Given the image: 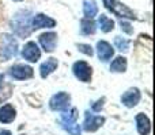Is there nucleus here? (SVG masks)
<instances>
[{"instance_id":"f257e3e1","label":"nucleus","mask_w":155,"mask_h":135,"mask_svg":"<svg viewBox=\"0 0 155 135\" xmlns=\"http://www.w3.org/2000/svg\"><path fill=\"white\" fill-rule=\"evenodd\" d=\"M12 30L18 37L26 38L31 34L33 27H31V12L29 10H22L19 12H16L11 22Z\"/></svg>"},{"instance_id":"f03ea898","label":"nucleus","mask_w":155,"mask_h":135,"mask_svg":"<svg viewBox=\"0 0 155 135\" xmlns=\"http://www.w3.org/2000/svg\"><path fill=\"white\" fill-rule=\"evenodd\" d=\"M0 61H8L18 53V42L14 37L8 34L2 35L0 38Z\"/></svg>"},{"instance_id":"7ed1b4c3","label":"nucleus","mask_w":155,"mask_h":135,"mask_svg":"<svg viewBox=\"0 0 155 135\" xmlns=\"http://www.w3.org/2000/svg\"><path fill=\"white\" fill-rule=\"evenodd\" d=\"M78 119V109L72 108L71 111H67L61 115V127L64 128L67 133H70L71 135H80L82 130L80 126L76 123Z\"/></svg>"},{"instance_id":"20e7f679","label":"nucleus","mask_w":155,"mask_h":135,"mask_svg":"<svg viewBox=\"0 0 155 135\" xmlns=\"http://www.w3.org/2000/svg\"><path fill=\"white\" fill-rule=\"evenodd\" d=\"M104 5L109 11H112L116 16L118 18H127V19H136L135 12L128 8L124 3L118 2V0H104Z\"/></svg>"},{"instance_id":"39448f33","label":"nucleus","mask_w":155,"mask_h":135,"mask_svg":"<svg viewBox=\"0 0 155 135\" xmlns=\"http://www.w3.org/2000/svg\"><path fill=\"white\" fill-rule=\"evenodd\" d=\"M72 70H74V74H75L76 78L83 82H88L91 80V76H93V69L84 61L75 62L72 66Z\"/></svg>"},{"instance_id":"423d86ee","label":"nucleus","mask_w":155,"mask_h":135,"mask_svg":"<svg viewBox=\"0 0 155 135\" xmlns=\"http://www.w3.org/2000/svg\"><path fill=\"white\" fill-rule=\"evenodd\" d=\"M70 95L65 92H59L54 96H52L51 101H49V106L53 111H67L68 107H70Z\"/></svg>"},{"instance_id":"0eeeda50","label":"nucleus","mask_w":155,"mask_h":135,"mask_svg":"<svg viewBox=\"0 0 155 135\" xmlns=\"http://www.w3.org/2000/svg\"><path fill=\"white\" fill-rule=\"evenodd\" d=\"M105 123V118L102 116H95V115L90 114V112H86L84 115V123H83V128L88 133H94L97 131L102 124Z\"/></svg>"},{"instance_id":"6e6552de","label":"nucleus","mask_w":155,"mask_h":135,"mask_svg":"<svg viewBox=\"0 0 155 135\" xmlns=\"http://www.w3.org/2000/svg\"><path fill=\"white\" fill-rule=\"evenodd\" d=\"M10 74L16 80H27V78H31L34 72H33V68L29 66V65L16 64L11 68Z\"/></svg>"},{"instance_id":"1a4fd4ad","label":"nucleus","mask_w":155,"mask_h":135,"mask_svg":"<svg viewBox=\"0 0 155 135\" xmlns=\"http://www.w3.org/2000/svg\"><path fill=\"white\" fill-rule=\"evenodd\" d=\"M40 43L42 46V49L46 53H52L56 49V43H57V34L53 31L51 32H44L40 35Z\"/></svg>"},{"instance_id":"9d476101","label":"nucleus","mask_w":155,"mask_h":135,"mask_svg":"<svg viewBox=\"0 0 155 135\" xmlns=\"http://www.w3.org/2000/svg\"><path fill=\"white\" fill-rule=\"evenodd\" d=\"M22 56H23L25 60H27L30 62H37L41 57V50L38 49L35 42H27L23 48Z\"/></svg>"},{"instance_id":"9b49d317","label":"nucleus","mask_w":155,"mask_h":135,"mask_svg":"<svg viewBox=\"0 0 155 135\" xmlns=\"http://www.w3.org/2000/svg\"><path fill=\"white\" fill-rule=\"evenodd\" d=\"M97 53H98V58L101 60L102 62H106L113 57L114 49H113L112 45L107 43L106 41H99V42L97 43Z\"/></svg>"},{"instance_id":"f8f14e48","label":"nucleus","mask_w":155,"mask_h":135,"mask_svg":"<svg viewBox=\"0 0 155 135\" xmlns=\"http://www.w3.org/2000/svg\"><path fill=\"white\" fill-rule=\"evenodd\" d=\"M56 26V20L49 16H46L45 14H37V15L33 18V22H31V27L33 30L34 29H51V27H54Z\"/></svg>"},{"instance_id":"ddd939ff","label":"nucleus","mask_w":155,"mask_h":135,"mask_svg":"<svg viewBox=\"0 0 155 135\" xmlns=\"http://www.w3.org/2000/svg\"><path fill=\"white\" fill-rule=\"evenodd\" d=\"M121 101L125 107L128 108H132L135 107L137 103L140 101V92L137 88H131L129 91H127L123 96H121Z\"/></svg>"},{"instance_id":"4468645a","label":"nucleus","mask_w":155,"mask_h":135,"mask_svg":"<svg viewBox=\"0 0 155 135\" xmlns=\"http://www.w3.org/2000/svg\"><path fill=\"white\" fill-rule=\"evenodd\" d=\"M135 119H136L137 133H139L140 135H148V134H150L151 123H150V119H148L144 114H137Z\"/></svg>"},{"instance_id":"2eb2a0df","label":"nucleus","mask_w":155,"mask_h":135,"mask_svg":"<svg viewBox=\"0 0 155 135\" xmlns=\"http://www.w3.org/2000/svg\"><path fill=\"white\" fill-rule=\"evenodd\" d=\"M16 116V111L11 104H5L0 108V123H11Z\"/></svg>"},{"instance_id":"dca6fc26","label":"nucleus","mask_w":155,"mask_h":135,"mask_svg":"<svg viewBox=\"0 0 155 135\" xmlns=\"http://www.w3.org/2000/svg\"><path fill=\"white\" fill-rule=\"evenodd\" d=\"M57 65H59V62H57L56 58H53V57H52V58H48V60H46V61L40 66L41 77H42V78H46L49 74L53 73V72L56 70Z\"/></svg>"},{"instance_id":"f3484780","label":"nucleus","mask_w":155,"mask_h":135,"mask_svg":"<svg viewBox=\"0 0 155 135\" xmlns=\"http://www.w3.org/2000/svg\"><path fill=\"white\" fill-rule=\"evenodd\" d=\"M83 12L84 16L88 19H93L98 14V5H97L95 0H84L83 2Z\"/></svg>"},{"instance_id":"a211bd4d","label":"nucleus","mask_w":155,"mask_h":135,"mask_svg":"<svg viewBox=\"0 0 155 135\" xmlns=\"http://www.w3.org/2000/svg\"><path fill=\"white\" fill-rule=\"evenodd\" d=\"M97 27H95V23H94L93 19H88V18H84L80 20V31L82 34L84 35H93L95 32Z\"/></svg>"},{"instance_id":"6ab92c4d","label":"nucleus","mask_w":155,"mask_h":135,"mask_svg":"<svg viewBox=\"0 0 155 135\" xmlns=\"http://www.w3.org/2000/svg\"><path fill=\"white\" fill-rule=\"evenodd\" d=\"M11 92H12V87L7 82H4V76L0 74V103L7 100L11 96Z\"/></svg>"},{"instance_id":"aec40b11","label":"nucleus","mask_w":155,"mask_h":135,"mask_svg":"<svg viewBox=\"0 0 155 135\" xmlns=\"http://www.w3.org/2000/svg\"><path fill=\"white\" fill-rule=\"evenodd\" d=\"M127 69V58L124 57H117L116 60H113L112 65H110V70L116 72V73H123Z\"/></svg>"},{"instance_id":"412c9836","label":"nucleus","mask_w":155,"mask_h":135,"mask_svg":"<svg viewBox=\"0 0 155 135\" xmlns=\"http://www.w3.org/2000/svg\"><path fill=\"white\" fill-rule=\"evenodd\" d=\"M98 23H99L101 30L104 32H110L113 29H114V22H113L110 18H107L106 15H104V14L98 18Z\"/></svg>"},{"instance_id":"4be33fe9","label":"nucleus","mask_w":155,"mask_h":135,"mask_svg":"<svg viewBox=\"0 0 155 135\" xmlns=\"http://www.w3.org/2000/svg\"><path fill=\"white\" fill-rule=\"evenodd\" d=\"M114 45H116V48H117L118 50L124 51V53L129 50V41L124 39V38H121V37H116L114 38Z\"/></svg>"},{"instance_id":"5701e85b","label":"nucleus","mask_w":155,"mask_h":135,"mask_svg":"<svg viewBox=\"0 0 155 135\" xmlns=\"http://www.w3.org/2000/svg\"><path fill=\"white\" fill-rule=\"evenodd\" d=\"M78 49H79V51H82V53H84L86 56H93L94 51H93V48H91L90 45H84V43H80V45H78Z\"/></svg>"},{"instance_id":"b1692460","label":"nucleus","mask_w":155,"mask_h":135,"mask_svg":"<svg viewBox=\"0 0 155 135\" xmlns=\"http://www.w3.org/2000/svg\"><path fill=\"white\" fill-rule=\"evenodd\" d=\"M120 26H121V30H123V31H125L127 34H132V32H134V29H132V26L129 23H127V22L121 20L120 22Z\"/></svg>"},{"instance_id":"393cba45","label":"nucleus","mask_w":155,"mask_h":135,"mask_svg":"<svg viewBox=\"0 0 155 135\" xmlns=\"http://www.w3.org/2000/svg\"><path fill=\"white\" fill-rule=\"evenodd\" d=\"M104 101H105V99L102 97L101 100H98V101H97V103H94V104H93V107H91V108H93V111H95V112L101 111V109H102V107H104Z\"/></svg>"},{"instance_id":"a878e982","label":"nucleus","mask_w":155,"mask_h":135,"mask_svg":"<svg viewBox=\"0 0 155 135\" xmlns=\"http://www.w3.org/2000/svg\"><path fill=\"white\" fill-rule=\"evenodd\" d=\"M0 135H11V131H8V130H2V131H0Z\"/></svg>"},{"instance_id":"bb28decb","label":"nucleus","mask_w":155,"mask_h":135,"mask_svg":"<svg viewBox=\"0 0 155 135\" xmlns=\"http://www.w3.org/2000/svg\"><path fill=\"white\" fill-rule=\"evenodd\" d=\"M14 2H22V0H14Z\"/></svg>"}]
</instances>
